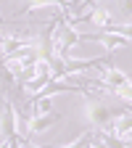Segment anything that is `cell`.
I'll return each mask as SVG.
<instances>
[{
  "label": "cell",
  "instance_id": "1",
  "mask_svg": "<svg viewBox=\"0 0 132 148\" xmlns=\"http://www.w3.org/2000/svg\"><path fill=\"white\" fill-rule=\"evenodd\" d=\"M79 111H82V122L90 127V132H101V130H108L111 119H114L124 106H111L101 92L92 90H79Z\"/></svg>",
  "mask_w": 132,
  "mask_h": 148
},
{
  "label": "cell",
  "instance_id": "2",
  "mask_svg": "<svg viewBox=\"0 0 132 148\" xmlns=\"http://www.w3.org/2000/svg\"><path fill=\"white\" fill-rule=\"evenodd\" d=\"M55 122H61V114H55V111H50V114H29L24 119V130H27V135H40L45 132V130H50Z\"/></svg>",
  "mask_w": 132,
  "mask_h": 148
}]
</instances>
